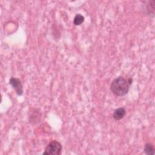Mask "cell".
Returning <instances> with one entry per match:
<instances>
[{
	"instance_id": "4",
	"label": "cell",
	"mask_w": 155,
	"mask_h": 155,
	"mask_svg": "<svg viewBox=\"0 0 155 155\" xmlns=\"http://www.w3.org/2000/svg\"><path fill=\"white\" fill-rule=\"evenodd\" d=\"M125 114L126 110L122 107H119L114 111L113 117L114 120H118L122 119L125 116Z\"/></svg>"
},
{
	"instance_id": "2",
	"label": "cell",
	"mask_w": 155,
	"mask_h": 155,
	"mask_svg": "<svg viewBox=\"0 0 155 155\" xmlns=\"http://www.w3.org/2000/svg\"><path fill=\"white\" fill-rule=\"evenodd\" d=\"M62 145L56 140L51 141L46 147L43 154L59 155L61 154Z\"/></svg>"
},
{
	"instance_id": "5",
	"label": "cell",
	"mask_w": 155,
	"mask_h": 155,
	"mask_svg": "<svg viewBox=\"0 0 155 155\" xmlns=\"http://www.w3.org/2000/svg\"><path fill=\"white\" fill-rule=\"evenodd\" d=\"M143 152L148 155H153L155 153L154 146L150 143H147L143 148Z\"/></svg>"
},
{
	"instance_id": "6",
	"label": "cell",
	"mask_w": 155,
	"mask_h": 155,
	"mask_svg": "<svg viewBox=\"0 0 155 155\" xmlns=\"http://www.w3.org/2000/svg\"><path fill=\"white\" fill-rule=\"evenodd\" d=\"M84 21V17L81 14H77L73 19V23L75 25H79Z\"/></svg>"
},
{
	"instance_id": "1",
	"label": "cell",
	"mask_w": 155,
	"mask_h": 155,
	"mask_svg": "<svg viewBox=\"0 0 155 155\" xmlns=\"http://www.w3.org/2000/svg\"><path fill=\"white\" fill-rule=\"evenodd\" d=\"M133 79L129 78L126 79L122 76H119L111 82L110 90L112 93L117 96H122L127 94L129 91L130 85L131 84Z\"/></svg>"
},
{
	"instance_id": "3",
	"label": "cell",
	"mask_w": 155,
	"mask_h": 155,
	"mask_svg": "<svg viewBox=\"0 0 155 155\" xmlns=\"http://www.w3.org/2000/svg\"><path fill=\"white\" fill-rule=\"evenodd\" d=\"M9 84L12 85L13 89L15 90L18 95L21 96L23 93V87L21 81L19 79L12 77L9 80Z\"/></svg>"
}]
</instances>
